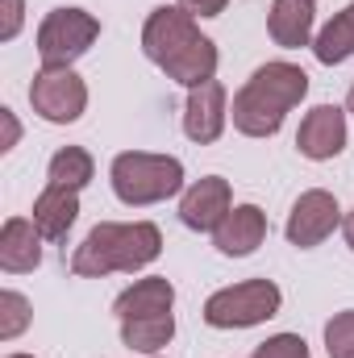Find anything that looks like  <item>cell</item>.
I'll return each instance as SVG.
<instances>
[{
  "label": "cell",
  "instance_id": "obj_9",
  "mask_svg": "<svg viewBox=\"0 0 354 358\" xmlns=\"http://www.w3.org/2000/svg\"><path fill=\"white\" fill-rule=\"evenodd\" d=\"M225 84L221 80H208L200 88H187V104H183V134L200 146H213L221 134H225V121H229V104H225Z\"/></svg>",
  "mask_w": 354,
  "mask_h": 358
},
{
  "label": "cell",
  "instance_id": "obj_25",
  "mask_svg": "<svg viewBox=\"0 0 354 358\" xmlns=\"http://www.w3.org/2000/svg\"><path fill=\"white\" fill-rule=\"evenodd\" d=\"M0 117H4V146H0V150H13V142H17V121H13L8 108H0Z\"/></svg>",
  "mask_w": 354,
  "mask_h": 358
},
{
  "label": "cell",
  "instance_id": "obj_12",
  "mask_svg": "<svg viewBox=\"0 0 354 358\" xmlns=\"http://www.w3.org/2000/svg\"><path fill=\"white\" fill-rule=\"evenodd\" d=\"M267 242V213L259 204H234L225 221L213 229V246L225 259H246Z\"/></svg>",
  "mask_w": 354,
  "mask_h": 358
},
{
  "label": "cell",
  "instance_id": "obj_13",
  "mask_svg": "<svg viewBox=\"0 0 354 358\" xmlns=\"http://www.w3.org/2000/svg\"><path fill=\"white\" fill-rule=\"evenodd\" d=\"M42 229L34 225V217H8L0 229V267L8 275H25V271L42 267Z\"/></svg>",
  "mask_w": 354,
  "mask_h": 358
},
{
  "label": "cell",
  "instance_id": "obj_19",
  "mask_svg": "<svg viewBox=\"0 0 354 358\" xmlns=\"http://www.w3.org/2000/svg\"><path fill=\"white\" fill-rule=\"evenodd\" d=\"M92 176H96V163H92V155L84 146H63V150H55V159H50V167H46V179L50 183H59V187H88Z\"/></svg>",
  "mask_w": 354,
  "mask_h": 358
},
{
  "label": "cell",
  "instance_id": "obj_14",
  "mask_svg": "<svg viewBox=\"0 0 354 358\" xmlns=\"http://www.w3.org/2000/svg\"><path fill=\"white\" fill-rule=\"evenodd\" d=\"M313 25H317V0H271L267 34L275 38V46H283V50L309 46Z\"/></svg>",
  "mask_w": 354,
  "mask_h": 358
},
{
  "label": "cell",
  "instance_id": "obj_24",
  "mask_svg": "<svg viewBox=\"0 0 354 358\" xmlns=\"http://www.w3.org/2000/svg\"><path fill=\"white\" fill-rule=\"evenodd\" d=\"M179 8L192 13V17H221L225 13V0H179Z\"/></svg>",
  "mask_w": 354,
  "mask_h": 358
},
{
  "label": "cell",
  "instance_id": "obj_8",
  "mask_svg": "<svg viewBox=\"0 0 354 358\" xmlns=\"http://www.w3.org/2000/svg\"><path fill=\"white\" fill-rule=\"evenodd\" d=\"M338 221H342L338 196L325 192V187H309V192H300V200L292 204L283 234H288V242H292L296 250H313V246H321V242L338 229Z\"/></svg>",
  "mask_w": 354,
  "mask_h": 358
},
{
  "label": "cell",
  "instance_id": "obj_2",
  "mask_svg": "<svg viewBox=\"0 0 354 358\" xmlns=\"http://www.w3.org/2000/svg\"><path fill=\"white\" fill-rule=\"evenodd\" d=\"M309 96V76L296 67V63H263L234 96V129L246 134V138H275L283 129V117L288 108H296L300 100Z\"/></svg>",
  "mask_w": 354,
  "mask_h": 358
},
{
  "label": "cell",
  "instance_id": "obj_16",
  "mask_svg": "<svg viewBox=\"0 0 354 358\" xmlns=\"http://www.w3.org/2000/svg\"><path fill=\"white\" fill-rule=\"evenodd\" d=\"M171 304H176V287H171V279L150 275V279L129 283V287L113 300V313H117V321H134V317H159V313H171Z\"/></svg>",
  "mask_w": 354,
  "mask_h": 358
},
{
  "label": "cell",
  "instance_id": "obj_28",
  "mask_svg": "<svg viewBox=\"0 0 354 358\" xmlns=\"http://www.w3.org/2000/svg\"><path fill=\"white\" fill-rule=\"evenodd\" d=\"M8 358H34V355H8Z\"/></svg>",
  "mask_w": 354,
  "mask_h": 358
},
{
  "label": "cell",
  "instance_id": "obj_21",
  "mask_svg": "<svg viewBox=\"0 0 354 358\" xmlns=\"http://www.w3.org/2000/svg\"><path fill=\"white\" fill-rule=\"evenodd\" d=\"M29 325V300L21 292H0V342H13Z\"/></svg>",
  "mask_w": 354,
  "mask_h": 358
},
{
  "label": "cell",
  "instance_id": "obj_17",
  "mask_svg": "<svg viewBox=\"0 0 354 358\" xmlns=\"http://www.w3.org/2000/svg\"><path fill=\"white\" fill-rule=\"evenodd\" d=\"M313 55H317V63H325V67H338V63H346L354 55V0L334 17V21H325V29L313 38Z\"/></svg>",
  "mask_w": 354,
  "mask_h": 358
},
{
  "label": "cell",
  "instance_id": "obj_11",
  "mask_svg": "<svg viewBox=\"0 0 354 358\" xmlns=\"http://www.w3.org/2000/svg\"><path fill=\"white\" fill-rule=\"evenodd\" d=\"M296 150L313 163H330L346 150V113L338 104H317L296 134Z\"/></svg>",
  "mask_w": 354,
  "mask_h": 358
},
{
  "label": "cell",
  "instance_id": "obj_4",
  "mask_svg": "<svg viewBox=\"0 0 354 358\" xmlns=\"http://www.w3.org/2000/svg\"><path fill=\"white\" fill-rule=\"evenodd\" d=\"M113 192L129 208H146L159 200H171L183 187V163L176 155H150V150H125L113 159Z\"/></svg>",
  "mask_w": 354,
  "mask_h": 358
},
{
  "label": "cell",
  "instance_id": "obj_22",
  "mask_svg": "<svg viewBox=\"0 0 354 358\" xmlns=\"http://www.w3.org/2000/svg\"><path fill=\"white\" fill-rule=\"evenodd\" d=\"M255 358H309V342L300 334H275L255 346Z\"/></svg>",
  "mask_w": 354,
  "mask_h": 358
},
{
  "label": "cell",
  "instance_id": "obj_7",
  "mask_svg": "<svg viewBox=\"0 0 354 358\" xmlns=\"http://www.w3.org/2000/svg\"><path fill=\"white\" fill-rule=\"evenodd\" d=\"M29 104L50 125H71L88 108V84L71 67H42L29 84Z\"/></svg>",
  "mask_w": 354,
  "mask_h": 358
},
{
  "label": "cell",
  "instance_id": "obj_29",
  "mask_svg": "<svg viewBox=\"0 0 354 358\" xmlns=\"http://www.w3.org/2000/svg\"><path fill=\"white\" fill-rule=\"evenodd\" d=\"M150 358H155V355H150Z\"/></svg>",
  "mask_w": 354,
  "mask_h": 358
},
{
  "label": "cell",
  "instance_id": "obj_10",
  "mask_svg": "<svg viewBox=\"0 0 354 358\" xmlns=\"http://www.w3.org/2000/svg\"><path fill=\"white\" fill-rule=\"evenodd\" d=\"M229 208H234L229 179L204 176L183 192V200H179V221H183L187 229H196V234H213V229L225 221Z\"/></svg>",
  "mask_w": 354,
  "mask_h": 358
},
{
  "label": "cell",
  "instance_id": "obj_27",
  "mask_svg": "<svg viewBox=\"0 0 354 358\" xmlns=\"http://www.w3.org/2000/svg\"><path fill=\"white\" fill-rule=\"evenodd\" d=\"M346 108L354 113V84H351V96H346Z\"/></svg>",
  "mask_w": 354,
  "mask_h": 358
},
{
  "label": "cell",
  "instance_id": "obj_23",
  "mask_svg": "<svg viewBox=\"0 0 354 358\" xmlns=\"http://www.w3.org/2000/svg\"><path fill=\"white\" fill-rule=\"evenodd\" d=\"M21 13H25V4H21V0H4V29H0V38H4V42H13V38H17V29H21Z\"/></svg>",
  "mask_w": 354,
  "mask_h": 358
},
{
  "label": "cell",
  "instance_id": "obj_15",
  "mask_svg": "<svg viewBox=\"0 0 354 358\" xmlns=\"http://www.w3.org/2000/svg\"><path fill=\"white\" fill-rule=\"evenodd\" d=\"M80 217V192L76 187H59V183H46L42 196L34 200V225L42 229L46 242H63L71 234Z\"/></svg>",
  "mask_w": 354,
  "mask_h": 358
},
{
  "label": "cell",
  "instance_id": "obj_18",
  "mask_svg": "<svg viewBox=\"0 0 354 358\" xmlns=\"http://www.w3.org/2000/svg\"><path fill=\"white\" fill-rule=\"evenodd\" d=\"M171 338H176V317H171V313L121 321V342H125L129 350H138V355H159Z\"/></svg>",
  "mask_w": 354,
  "mask_h": 358
},
{
  "label": "cell",
  "instance_id": "obj_3",
  "mask_svg": "<svg viewBox=\"0 0 354 358\" xmlns=\"http://www.w3.org/2000/svg\"><path fill=\"white\" fill-rule=\"evenodd\" d=\"M163 255V234L155 221H100L88 238L76 246L71 255V271L80 279H100L113 271H142Z\"/></svg>",
  "mask_w": 354,
  "mask_h": 358
},
{
  "label": "cell",
  "instance_id": "obj_5",
  "mask_svg": "<svg viewBox=\"0 0 354 358\" xmlns=\"http://www.w3.org/2000/svg\"><path fill=\"white\" fill-rule=\"evenodd\" d=\"M279 304H283V292L271 279H246V283L213 292L204 300V321L213 329H250V325L271 321Z\"/></svg>",
  "mask_w": 354,
  "mask_h": 358
},
{
  "label": "cell",
  "instance_id": "obj_26",
  "mask_svg": "<svg viewBox=\"0 0 354 358\" xmlns=\"http://www.w3.org/2000/svg\"><path fill=\"white\" fill-rule=\"evenodd\" d=\"M342 234H346V246L354 250V208L346 213V221H342Z\"/></svg>",
  "mask_w": 354,
  "mask_h": 358
},
{
  "label": "cell",
  "instance_id": "obj_6",
  "mask_svg": "<svg viewBox=\"0 0 354 358\" xmlns=\"http://www.w3.org/2000/svg\"><path fill=\"white\" fill-rule=\"evenodd\" d=\"M100 38V21L88 8H50L38 25V59L42 67H71Z\"/></svg>",
  "mask_w": 354,
  "mask_h": 358
},
{
  "label": "cell",
  "instance_id": "obj_20",
  "mask_svg": "<svg viewBox=\"0 0 354 358\" xmlns=\"http://www.w3.org/2000/svg\"><path fill=\"white\" fill-rule=\"evenodd\" d=\"M325 350L330 358H354V308L334 313L325 321Z\"/></svg>",
  "mask_w": 354,
  "mask_h": 358
},
{
  "label": "cell",
  "instance_id": "obj_1",
  "mask_svg": "<svg viewBox=\"0 0 354 358\" xmlns=\"http://www.w3.org/2000/svg\"><path fill=\"white\" fill-rule=\"evenodd\" d=\"M142 50L146 59L167 71V80H176L183 88H200L217 76V42L200 34L196 17L183 13L179 4H159L146 25H142Z\"/></svg>",
  "mask_w": 354,
  "mask_h": 358
}]
</instances>
